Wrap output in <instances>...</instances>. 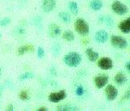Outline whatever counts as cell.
Returning a JSON list of instances; mask_svg holds the SVG:
<instances>
[{
    "mask_svg": "<svg viewBox=\"0 0 130 111\" xmlns=\"http://www.w3.org/2000/svg\"><path fill=\"white\" fill-rule=\"evenodd\" d=\"M67 7L69 9L70 12L73 15H78L79 12V6L78 4L75 1H70L67 4Z\"/></svg>",
    "mask_w": 130,
    "mask_h": 111,
    "instance_id": "20",
    "label": "cell"
},
{
    "mask_svg": "<svg viewBox=\"0 0 130 111\" xmlns=\"http://www.w3.org/2000/svg\"><path fill=\"white\" fill-rule=\"evenodd\" d=\"M56 109L58 111H78L79 110V108L78 106L74 105L72 103H66V104H60L57 106Z\"/></svg>",
    "mask_w": 130,
    "mask_h": 111,
    "instance_id": "16",
    "label": "cell"
},
{
    "mask_svg": "<svg viewBox=\"0 0 130 111\" xmlns=\"http://www.w3.org/2000/svg\"><path fill=\"white\" fill-rule=\"evenodd\" d=\"M61 52V46L60 44L56 42V43H54L52 46V53L54 56H59V54Z\"/></svg>",
    "mask_w": 130,
    "mask_h": 111,
    "instance_id": "23",
    "label": "cell"
},
{
    "mask_svg": "<svg viewBox=\"0 0 130 111\" xmlns=\"http://www.w3.org/2000/svg\"><path fill=\"white\" fill-rule=\"evenodd\" d=\"M110 42L112 46H115L116 48H118V49H125V48H127V45H128V41H127L126 38L116 35L111 36Z\"/></svg>",
    "mask_w": 130,
    "mask_h": 111,
    "instance_id": "3",
    "label": "cell"
},
{
    "mask_svg": "<svg viewBox=\"0 0 130 111\" xmlns=\"http://www.w3.org/2000/svg\"><path fill=\"white\" fill-rule=\"evenodd\" d=\"M89 7L94 11H99L103 7V0H91L89 3Z\"/></svg>",
    "mask_w": 130,
    "mask_h": 111,
    "instance_id": "17",
    "label": "cell"
},
{
    "mask_svg": "<svg viewBox=\"0 0 130 111\" xmlns=\"http://www.w3.org/2000/svg\"><path fill=\"white\" fill-rule=\"evenodd\" d=\"M106 87H105L104 92H105V96H106V99L108 101L111 102L114 101L118 97V90L113 84H106Z\"/></svg>",
    "mask_w": 130,
    "mask_h": 111,
    "instance_id": "6",
    "label": "cell"
},
{
    "mask_svg": "<svg viewBox=\"0 0 130 111\" xmlns=\"http://www.w3.org/2000/svg\"><path fill=\"white\" fill-rule=\"evenodd\" d=\"M59 35H61V28L58 24L53 23L48 26V35L51 38H56Z\"/></svg>",
    "mask_w": 130,
    "mask_h": 111,
    "instance_id": "11",
    "label": "cell"
},
{
    "mask_svg": "<svg viewBox=\"0 0 130 111\" xmlns=\"http://www.w3.org/2000/svg\"><path fill=\"white\" fill-rule=\"evenodd\" d=\"M18 97H19V99L22 100V101H27V100H28V98H29V94H28V90H23L19 92Z\"/></svg>",
    "mask_w": 130,
    "mask_h": 111,
    "instance_id": "24",
    "label": "cell"
},
{
    "mask_svg": "<svg viewBox=\"0 0 130 111\" xmlns=\"http://www.w3.org/2000/svg\"><path fill=\"white\" fill-rule=\"evenodd\" d=\"M36 54H37V57L39 59H42L45 56V50L42 46H38L37 47V50H36Z\"/></svg>",
    "mask_w": 130,
    "mask_h": 111,
    "instance_id": "27",
    "label": "cell"
},
{
    "mask_svg": "<svg viewBox=\"0 0 130 111\" xmlns=\"http://www.w3.org/2000/svg\"><path fill=\"white\" fill-rule=\"evenodd\" d=\"M94 40L99 44L105 43L109 40V33L104 29H100L96 31L94 35Z\"/></svg>",
    "mask_w": 130,
    "mask_h": 111,
    "instance_id": "9",
    "label": "cell"
},
{
    "mask_svg": "<svg viewBox=\"0 0 130 111\" xmlns=\"http://www.w3.org/2000/svg\"><path fill=\"white\" fill-rule=\"evenodd\" d=\"M1 75H2V66H0V77H1Z\"/></svg>",
    "mask_w": 130,
    "mask_h": 111,
    "instance_id": "33",
    "label": "cell"
},
{
    "mask_svg": "<svg viewBox=\"0 0 130 111\" xmlns=\"http://www.w3.org/2000/svg\"><path fill=\"white\" fill-rule=\"evenodd\" d=\"M74 29L78 35L85 36L90 32V26L84 18H77L74 21Z\"/></svg>",
    "mask_w": 130,
    "mask_h": 111,
    "instance_id": "2",
    "label": "cell"
},
{
    "mask_svg": "<svg viewBox=\"0 0 130 111\" xmlns=\"http://www.w3.org/2000/svg\"><path fill=\"white\" fill-rule=\"evenodd\" d=\"M37 111H47V108L45 106H41V107L37 108Z\"/></svg>",
    "mask_w": 130,
    "mask_h": 111,
    "instance_id": "32",
    "label": "cell"
},
{
    "mask_svg": "<svg viewBox=\"0 0 130 111\" xmlns=\"http://www.w3.org/2000/svg\"><path fill=\"white\" fill-rule=\"evenodd\" d=\"M67 95L65 90H60L57 92H52L48 95V100L49 102L54 103H58L59 102L63 101L67 98Z\"/></svg>",
    "mask_w": 130,
    "mask_h": 111,
    "instance_id": "5",
    "label": "cell"
},
{
    "mask_svg": "<svg viewBox=\"0 0 130 111\" xmlns=\"http://www.w3.org/2000/svg\"><path fill=\"white\" fill-rule=\"evenodd\" d=\"M10 23H11L10 17H5L0 20V26H1V27H6V26H8Z\"/></svg>",
    "mask_w": 130,
    "mask_h": 111,
    "instance_id": "26",
    "label": "cell"
},
{
    "mask_svg": "<svg viewBox=\"0 0 130 111\" xmlns=\"http://www.w3.org/2000/svg\"><path fill=\"white\" fill-rule=\"evenodd\" d=\"M98 66L100 69L104 71H109L113 68L114 62L113 59L109 57H102L98 59Z\"/></svg>",
    "mask_w": 130,
    "mask_h": 111,
    "instance_id": "8",
    "label": "cell"
},
{
    "mask_svg": "<svg viewBox=\"0 0 130 111\" xmlns=\"http://www.w3.org/2000/svg\"><path fill=\"white\" fill-rule=\"evenodd\" d=\"M111 10L119 15H124L128 12V7L119 0H115L111 4Z\"/></svg>",
    "mask_w": 130,
    "mask_h": 111,
    "instance_id": "4",
    "label": "cell"
},
{
    "mask_svg": "<svg viewBox=\"0 0 130 111\" xmlns=\"http://www.w3.org/2000/svg\"><path fill=\"white\" fill-rule=\"evenodd\" d=\"M129 97H130V92H129V90H127L126 93L123 95L122 100H128Z\"/></svg>",
    "mask_w": 130,
    "mask_h": 111,
    "instance_id": "29",
    "label": "cell"
},
{
    "mask_svg": "<svg viewBox=\"0 0 130 111\" xmlns=\"http://www.w3.org/2000/svg\"><path fill=\"white\" fill-rule=\"evenodd\" d=\"M16 31L18 33L19 35H24V34H25V32H26L25 29H24L23 27H17Z\"/></svg>",
    "mask_w": 130,
    "mask_h": 111,
    "instance_id": "28",
    "label": "cell"
},
{
    "mask_svg": "<svg viewBox=\"0 0 130 111\" xmlns=\"http://www.w3.org/2000/svg\"><path fill=\"white\" fill-rule=\"evenodd\" d=\"M6 110L7 111H13L14 110V106H13L12 103H10L9 105L6 107Z\"/></svg>",
    "mask_w": 130,
    "mask_h": 111,
    "instance_id": "30",
    "label": "cell"
},
{
    "mask_svg": "<svg viewBox=\"0 0 130 111\" xmlns=\"http://www.w3.org/2000/svg\"><path fill=\"white\" fill-rule=\"evenodd\" d=\"M62 38L67 41L72 42L75 40V35L72 30H66L62 34Z\"/></svg>",
    "mask_w": 130,
    "mask_h": 111,
    "instance_id": "21",
    "label": "cell"
},
{
    "mask_svg": "<svg viewBox=\"0 0 130 111\" xmlns=\"http://www.w3.org/2000/svg\"><path fill=\"white\" fill-rule=\"evenodd\" d=\"M82 62V56L78 52H69L63 57V63L68 67H78Z\"/></svg>",
    "mask_w": 130,
    "mask_h": 111,
    "instance_id": "1",
    "label": "cell"
},
{
    "mask_svg": "<svg viewBox=\"0 0 130 111\" xmlns=\"http://www.w3.org/2000/svg\"><path fill=\"white\" fill-rule=\"evenodd\" d=\"M98 20L100 23L104 24V25H106L109 28H113L115 25V21L110 15H99Z\"/></svg>",
    "mask_w": 130,
    "mask_h": 111,
    "instance_id": "12",
    "label": "cell"
},
{
    "mask_svg": "<svg viewBox=\"0 0 130 111\" xmlns=\"http://www.w3.org/2000/svg\"><path fill=\"white\" fill-rule=\"evenodd\" d=\"M59 18L60 19L61 22H63L64 23L68 24L72 22V17L70 15V13L67 11H60L59 12Z\"/></svg>",
    "mask_w": 130,
    "mask_h": 111,
    "instance_id": "19",
    "label": "cell"
},
{
    "mask_svg": "<svg viewBox=\"0 0 130 111\" xmlns=\"http://www.w3.org/2000/svg\"><path fill=\"white\" fill-rule=\"evenodd\" d=\"M119 29L123 34L127 35L130 33V17H127L119 23Z\"/></svg>",
    "mask_w": 130,
    "mask_h": 111,
    "instance_id": "13",
    "label": "cell"
},
{
    "mask_svg": "<svg viewBox=\"0 0 130 111\" xmlns=\"http://www.w3.org/2000/svg\"><path fill=\"white\" fill-rule=\"evenodd\" d=\"M35 77V74L33 73L32 72H26L21 74L19 76V80L20 81H25V80H28V79H31V78H34Z\"/></svg>",
    "mask_w": 130,
    "mask_h": 111,
    "instance_id": "22",
    "label": "cell"
},
{
    "mask_svg": "<svg viewBox=\"0 0 130 111\" xmlns=\"http://www.w3.org/2000/svg\"><path fill=\"white\" fill-rule=\"evenodd\" d=\"M34 51H35L34 46L31 45V44H27V45L21 46L17 48V54L19 56H23L27 52H34Z\"/></svg>",
    "mask_w": 130,
    "mask_h": 111,
    "instance_id": "18",
    "label": "cell"
},
{
    "mask_svg": "<svg viewBox=\"0 0 130 111\" xmlns=\"http://www.w3.org/2000/svg\"><path fill=\"white\" fill-rule=\"evenodd\" d=\"M125 69H126L127 72H130V62L129 61H127L125 63Z\"/></svg>",
    "mask_w": 130,
    "mask_h": 111,
    "instance_id": "31",
    "label": "cell"
},
{
    "mask_svg": "<svg viewBox=\"0 0 130 111\" xmlns=\"http://www.w3.org/2000/svg\"><path fill=\"white\" fill-rule=\"evenodd\" d=\"M56 4V0H43L41 4V10L45 13H49L55 9Z\"/></svg>",
    "mask_w": 130,
    "mask_h": 111,
    "instance_id": "10",
    "label": "cell"
},
{
    "mask_svg": "<svg viewBox=\"0 0 130 111\" xmlns=\"http://www.w3.org/2000/svg\"><path fill=\"white\" fill-rule=\"evenodd\" d=\"M114 81L116 82V84L122 86V85L126 84V83L127 82V77L126 76V74H124L122 72H119L115 75Z\"/></svg>",
    "mask_w": 130,
    "mask_h": 111,
    "instance_id": "14",
    "label": "cell"
},
{
    "mask_svg": "<svg viewBox=\"0 0 130 111\" xmlns=\"http://www.w3.org/2000/svg\"><path fill=\"white\" fill-rule=\"evenodd\" d=\"M94 84L96 89H103L109 82V76L104 73H100L94 77Z\"/></svg>",
    "mask_w": 130,
    "mask_h": 111,
    "instance_id": "7",
    "label": "cell"
},
{
    "mask_svg": "<svg viewBox=\"0 0 130 111\" xmlns=\"http://www.w3.org/2000/svg\"><path fill=\"white\" fill-rule=\"evenodd\" d=\"M85 54H86L87 59L91 62H96L99 58L98 52H96V51L91 47L86 48V50H85Z\"/></svg>",
    "mask_w": 130,
    "mask_h": 111,
    "instance_id": "15",
    "label": "cell"
},
{
    "mask_svg": "<svg viewBox=\"0 0 130 111\" xmlns=\"http://www.w3.org/2000/svg\"><path fill=\"white\" fill-rule=\"evenodd\" d=\"M85 87L82 85H78L76 87V89H75V95L76 96H78V97H82L84 94H85Z\"/></svg>",
    "mask_w": 130,
    "mask_h": 111,
    "instance_id": "25",
    "label": "cell"
}]
</instances>
